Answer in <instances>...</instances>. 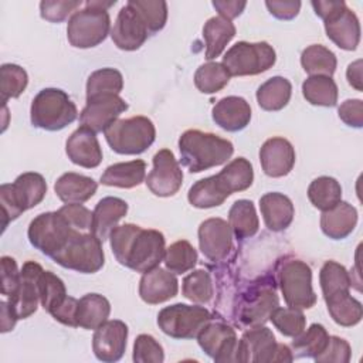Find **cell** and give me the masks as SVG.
Returning a JSON list of instances; mask_svg holds the SVG:
<instances>
[{
  "label": "cell",
  "mask_w": 363,
  "mask_h": 363,
  "mask_svg": "<svg viewBox=\"0 0 363 363\" xmlns=\"http://www.w3.org/2000/svg\"><path fill=\"white\" fill-rule=\"evenodd\" d=\"M180 162L190 173L224 164L234 153V146L230 140L214 133L189 129L179 139Z\"/></svg>",
  "instance_id": "2"
},
{
  "label": "cell",
  "mask_w": 363,
  "mask_h": 363,
  "mask_svg": "<svg viewBox=\"0 0 363 363\" xmlns=\"http://www.w3.org/2000/svg\"><path fill=\"white\" fill-rule=\"evenodd\" d=\"M182 292L184 298H187L191 302L207 303L214 295V288H213V281L210 274L206 269H196L190 272L183 279Z\"/></svg>",
  "instance_id": "48"
},
{
  "label": "cell",
  "mask_w": 363,
  "mask_h": 363,
  "mask_svg": "<svg viewBox=\"0 0 363 363\" xmlns=\"http://www.w3.org/2000/svg\"><path fill=\"white\" fill-rule=\"evenodd\" d=\"M123 88V77L115 68L94 71L86 81V101L102 95H119Z\"/></svg>",
  "instance_id": "41"
},
{
  "label": "cell",
  "mask_w": 363,
  "mask_h": 363,
  "mask_svg": "<svg viewBox=\"0 0 363 363\" xmlns=\"http://www.w3.org/2000/svg\"><path fill=\"white\" fill-rule=\"evenodd\" d=\"M213 316L204 306L174 303L163 308L157 315V325L163 333L174 339L197 337Z\"/></svg>",
  "instance_id": "12"
},
{
  "label": "cell",
  "mask_w": 363,
  "mask_h": 363,
  "mask_svg": "<svg viewBox=\"0 0 363 363\" xmlns=\"http://www.w3.org/2000/svg\"><path fill=\"white\" fill-rule=\"evenodd\" d=\"M96 189L98 184L92 177L74 172L64 173L54 184L55 194L67 204H81L89 200L95 194Z\"/></svg>",
  "instance_id": "29"
},
{
  "label": "cell",
  "mask_w": 363,
  "mask_h": 363,
  "mask_svg": "<svg viewBox=\"0 0 363 363\" xmlns=\"http://www.w3.org/2000/svg\"><path fill=\"white\" fill-rule=\"evenodd\" d=\"M81 4L79 0H44L40 3V14L47 21L60 23L74 14Z\"/></svg>",
  "instance_id": "52"
},
{
  "label": "cell",
  "mask_w": 363,
  "mask_h": 363,
  "mask_svg": "<svg viewBox=\"0 0 363 363\" xmlns=\"http://www.w3.org/2000/svg\"><path fill=\"white\" fill-rule=\"evenodd\" d=\"M133 360L138 363H162L164 353L162 345L150 335H139L133 345Z\"/></svg>",
  "instance_id": "51"
},
{
  "label": "cell",
  "mask_w": 363,
  "mask_h": 363,
  "mask_svg": "<svg viewBox=\"0 0 363 363\" xmlns=\"http://www.w3.org/2000/svg\"><path fill=\"white\" fill-rule=\"evenodd\" d=\"M231 193L227 186L218 177V174L201 179L196 182L187 194V199L193 207L211 208L221 206Z\"/></svg>",
  "instance_id": "30"
},
{
  "label": "cell",
  "mask_w": 363,
  "mask_h": 363,
  "mask_svg": "<svg viewBox=\"0 0 363 363\" xmlns=\"http://www.w3.org/2000/svg\"><path fill=\"white\" fill-rule=\"evenodd\" d=\"M52 259L64 268L81 272H98L105 264L102 241L94 233H78Z\"/></svg>",
  "instance_id": "9"
},
{
  "label": "cell",
  "mask_w": 363,
  "mask_h": 363,
  "mask_svg": "<svg viewBox=\"0 0 363 363\" xmlns=\"http://www.w3.org/2000/svg\"><path fill=\"white\" fill-rule=\"evenodd\" d=\"M339 118L352 128L363 126V102L360 99H346L337 109Z\"/></svg>",
  "instance_id": "56"
},
{
  "label": "cell",
  "mask_w": 363,
  "mask_h": 363,
  "mask_svg": "<svg viewBox=\"0 0 363 363\" xmlns=\"http://www.w3.org/2000/svg\"><path fill=\"white\" fill-rule=\"evenodd\" d=\"M0 311H1V332L6 333L9 330H11L16 325V322L18 320L16 312L10 308L7 301H1L0 302Z\"/></svg>",
  "instance_id": "60"
},
{
  "label": "cell",
  "mask_w": 363,
  "mask_h": 363,
  "mask_svg": "<svg viewBox=\"0 0 363 363\" xmlns=\"http://www.w3.org/2000/svg\"><path fill=\"white\" fill-rule=\"evenodd\" d=\"M113 1H86L82 10H77L68 20L67 37L72 47L91 48L101 44L111 31L108 9Z\"/></svg>",
  "instance_id": "3"
},
{
  "label": "cell",
  "mask_w": 363,
  "mask_h": 363,
  "mask_svg": "<svg viewBox=\"0 0 363 363\" xmlns=\"http://www.w3.org/2000/svg\"><path fill=\"white\" fill-rule=\"evenodd\" d=\"M128 326L125 322L113 319L104 322L95 329L92 337V350L98 360L112 363L118 362L126 349Z\"/></svg>",
  "instance_id": "20"
},
{
  "label": "cell",
  "mask_w": 363,
  "mask_h": 363,
  "mask_svg": "<svg viewBox=\"0 0 363 363\" xmlns=\"http://www.w3.org/2000/svg\"><path fill=\"white\" fill-rule=\"evenodd\" d=\"M316 16L325 21L326 35L342 50L353 51L360 41V23L345 1H312Z\"/></svg>",
  "instance_id": "6"
},
{
  "label": "cell",
  "mask_w": 363,
  "mask_h": 363,
  "mask_svg": "<svg viewBox=\"0 0 363 363\" xmlns=\"http://www.w3.org/2000/svg\"><path fill=\"white\" fill-rule=\"evenodd\" d=\"M163 261L166 269H169L170 272L184 274L193 269L197 264V251L189 241L179 240L170 244L169 248H166Z\"/></svg>",
  "instance_id": "45"
},
{
  "label": "cell",
  "mask_w": 363,
  "mask_h": 363,
  "mask_svg": "<svg viewBox=\"0 0 363 363\" xmlns=\"http://www.w3.org/2000/svg\"><path fill=\"white\" fill-rule=\"evenodd\" d=\"M128 213V203L119 197H104L92 211V233L104 242L118 221Z\"/></svg>",
  "instance_id": "28"
},
{
  "label": "cell",
  "mask_w": 363,
  "mask_h": 363,
  "mask_svg": "<svg viewBox=\"0 0 363 363\" xmlns=\"http://www.w3.org/2000/svg\"><path fill=\"white\" fill-rule=\"evenodd\" d=\"M213 121L224 130L238 132L251 121V106L241 96L221 98L211 111Z\"/></svg>",
  "instance_id": "25"
},
{
  "label": "cell",
  "mask_w": 363,
  "mask_h": 363,
  "mask_svg": "<svg viewBox=\"0 0 363 363\" xmlns=\"http://www.w3.org/2000/svg\"><path fill=\"white\" fill-rule=\"evenodd\" d=\"M259 162L267 176L284 177L292 170L295 164L294 146L284 138H269L261 146Z\"/></svg>",
  "instance_id": "22"
},
{
  "label": "cell",
  "mask_w": 363,
  "mask_h": 363,
  "mask_svg": "<svg viewBox=\"0 0 363 363\" xmlns=\"http://www.w3.org/2000/svg\"><path fill=\"white\" fill-rule=\"evenodd\" d=\"M126 109L128 104L119 95H102L88 99L79 115V123L95 133L105 132Z\"/></svg>",
  "instance_id": "19"
},
{
  "label": "cell",
  "mask_w": 363,
  "mask_h": 363,
  "mask_svg": "<svg viewBox=\"0 0 363 363\" xmlns=\"http://www.w3.org/2000/svg\"><path fill=\"white\" fill-rule=\"evenodd\" d=\"M269 320L284 336H288V337L298 336L302 330H305V325H306V319L302 311L291 306H286V308L277 306L269 315Z\"/></svg>",
  "instance_id": "50"
},
{
  "label": "cell",
  "mask_w": 363,
  "mask_h": 363,
  "mask_svg": "<svg viewBox=\"0 0 363 363\" xmlns=\"http://www.w3.org/2000/svg\"><path fill=\"white\" fill-rule=\"evenodd\" d=\"M235 35V26L231 20H227L221 16H214L204 23L203 38L206 41V58L214 60L218 57L227 44Z\"/></svg>",
  "instance_id": "32"
},
{
  "label": "cell",
  "mask_w": 363,
  "mask_h": 363,
  "mask_svg": "<svg viewBox=\"0 0 363 363\" xmlns=\"http://www.w3.org/2000/svg\"><path fill=\"white\" fill-rule=\"evenodd\" d=\"M230 81V74L221 62L208 61L200 65L194 74V85L203 94H216Z\"/></svg>",
  "instance_id": "43"
},
{
  "label": "cell",
  "mask_w": 363,
  "mask_h": 363,
  "mask_svg": "<svg viewBox=\"0 0 363 363\" xmlns=\"http://www.w3.org/2000/svg\"><path fill=\"white\" fill-rule=\"evenodd\" d=\"M291 94L292 85L286 78L272 77L257 89V101L264 111H281L288 105Z\"/></svg>",
  "instance_id": "36"
},
{
  "label": "cell",
  "mask_w": 363,
  "mask_h": 363,
  "mask_svg": "<svg viewBox=\"0 0 363 363\" xmlns=\"http://www.w3.org/2000/svg\"><path fill=\"white\" fill-rule=\"evenodd\" d=\"M77 308H78V299L72 298V296H67V299L64 301V303L61 306H58L51 316L67 326H72L77 328Z\"/></svg>",
  "instance_id": "58"
},
{
  "label": "cell",
  "mask_w": 363,
  "mask_h": 363,
  "mask_svg": "<svg viewBox=\"0 0 363 363\" xmlns=\"http://www.w3.org/2000/svg\"><path fill=\"white\" fill-rule=\"evenodd\" d=\"M111 313L109 301L99 294H86L78 299L77 325L86 330H95L108 320Z\"/></svg>",
  "instance_id": "33"
},
{
  "label": "cell",
  "mask_w": 363,
  "mask_h": 363,
  "mask_svg": "<svg viewBox=\"0 0 363 363\" xmlns=\"http://www.w3.org/2000/svg\"><path fill=\"white\" fill-rule=\"evenodd\" d=\"M77 116L75 104L67 92L58 88L41 89L31 102V123L44 130H61L72 123Z\"/></svg>",
  "instance_id": "5"
},
{
  "label": "cell",
  "mask_w": 363,
  "mask_h": 363,
  "mask_svg": "<svg viewBox=\"0 0 363 363\" xmlns=\"http://www.w3.org/2000/svg\"><path fill=\"white\" fill-rule=\"evenodd\" d=\"M319 282H320L323 299H326L337 292L350 291L352 275L339 262L326 261L320 268Z\"/></svg>",
  "instance_id": "42"
},
{
  "label": "cell",
  "mask_w": 363,
  "mask_h": 363,
  "mask_svg": "<svg viewBox=\"0 0 363 363\" xmlns=\"http://www.w3.org/2000/svg\"><path fill=\"white\" fill-rule=\"evenodd\" d=\"M203 352L217 363L238 362V339L235 330L223 322H208L197 335Z\"/></svg>",
  "instance_id": "13"
},
{
  "label": "cell",
  "mask_w": 363,
  "mask_h": 363,
  "mask_svg": "<svg viewBox=\"0 0 363 363\" xmlns=\"http://www.w3.org/2000/svg\"><path fill=\"white\" fill-rule=\"evenodd\" d=\"M145 183L159 197H170L179 191L183 183V172L172 150L162 149L153 156V169Z\"/></svg>",
  "instance_id": "14"
},
{
  "label": "cell",
  "mask_w": 363,
  "mask_h": 363,
  "mask_svg": "<svg viewBox=\"0 0 363 363\" xmlns=\"http://www.w3.org/2000/svg\"><path fill=\"white\" fill-rule=\"evenodd\" d=\"M265 6L274 17H277L279 20H291L298 16L299 9H301V1H298V0L296 1L295 0H291V1L272 0V1H265Z\"/></svg>",
  "instance_id": "57"
},
{
  "label": "cell",
  "mask_w": 363,
  "mask_h": 363,
  "mask_svg": "<svg viewBox=\"0 0 363 363\" xmlns=\"http://www.w3.org/2000/svg\"><path fill=\"white\" fill-rule=\"evenodd\" d=\"M104 133L111 149L119 155L143 153L156 138L153 122L140 115L116 119Z\"/></svg>",
  "instance_id": "7"
},
{
  "label": "cell",
  "mask_w": 363,
  "mask_h": 363,
  "mask_svg": "<svg viewBox=\"0 0 363 363\" xmlns=\"http://www.w3.org/2000/svg\"><path fill=\"white\" fill-rule=\"evenodd\" d=\"M27 84V72L20 65L3 64L0 67V94L3 102H7L10 98L20 96Z\"/></svg>",
  "instance_id": "49"
},
{
  "label": "cell",
  "mask_w": 363,
  "mask_h": 363,
  "mask_svg": "<svg viewBox=\"0 0 363 363\" xmlns=\"http://www.w3.org/2000/svg\"><path fill=\"white\" fill-rule=\"evenodd\" d=\"M45 179L34 172L20 174L10 184H1L0 204L3 211V231L7 224L16 220L21 213L40 204L45 197Z\"/></svg>",
  "instance_id": "4"
},
{
  "label": "cell",
  "mask_w": 363,
  "mask_h": 363,
  "mask_svg": "<svg viewBox=\"0 0 363 363\" xmlns=\"http://www.w3.org/2000/svg\"><path fill=\"white\" fill-rule=\"evenodd\" d=\"M199 245L208 261H224L233 250V231L230 224L218 217L204 220L199 227Z\"/></svg>",
  "instance_id": "18"
},
{
  "label": "cell",
  "mask_w": 363,
  "mask_h": 363,
  "mask_svg": "<svg viewBox=\"0 0 363 363\" xmlns=\"http://www.w3.org/2000/svg\"><path fill=\"white\" fill-rule=\"evenodd\" d=\"M78 233L60 211H48L31 220L27 234L33 247L52 258Z\"/></svg>",
  "instance_id": "11"
},
{
  "label": "cell",
  "mask_w": 363,
  "mask_h": 363,
  "mask_svg": "<svg viewBox=\"0 0 363 363\" xmlns=\"http://www.w3.org/2000/svg\"><path fill=\"white\" fill-rule=\"evenodd\" d=\"M277 61L275 50L265 41L235 43L223 57L230 77L257 75L268 71Z\"/></svg>",
  "instance_id": "10"
},
{
  "label": "cell",
  "mask_w": 363,
  "mask_h": 363,
  "mask_svg": "<svg viewBox=\"0 0 363 363\" xmlns=\"http://www.w3.org/2000/svg\"><path fill=\"white\" fill-rule=\"evenodd\" d=\"M278 343L271 329L254 326L244 332L238 340V362L242 363H274L277 360Z\"/></svg>",
  "instance_id": "17"
},
{
  "label": "cell",
  "mask_w": 363,
  "mask_h": 363,
  "mask_svg": "<svg viewBox=\"0 0 363 363\" xmlns=\"http://www.w3.org/2000/svg\"><path fill=\"white\" fill-rule=\"evenodd\" d=\"M357 224V211L356 208L346 203L340 201L335 207L326 210L320 216V228L325 235L332 240H343L354 230Z\"/></svg>",
  "instance_id": "27"
},
{
  "label": "cell",
  "mask_w": 363,
  "mask_h": 363,
  "mask_svg": "<svg viewBox=\"0 0 363 363\" xmlns=\"http://www.w3.org/2000/svg\"><path fill=\"white\" fill-rule=\"evenodd\" d=\"M277 306L278 296L274 285L258 284L242 295L238 319L245 326H259L269 319V315Z\"/></svg>",
  "instance_id": "15"
},
{
  "label": "cell",
  "mask_w": 363,
  "mask_h": 363,
  "mask_svg": "<svg viewBox=\"0 0 363 363\" xmlns=\"http://www.w3.org/2000/svg\"><path fill=\"white\" fill-rule=\"evenodd\" d=\"M20 284V271L17 268L16 259L3 255L1 257V294L4 296H11Z\"/></svg>",
  "instance_id": "55"
},
{
  "label": "cell",
  "mask_w": 363,
  "mask_h": 363,
  "mask_svg": "<svg viewBox=\"0 0 363 363\" xmlns=\"http://www.w3.org/2000/svg\"><path fill=\"white\" fill-rule=\"evenodd\" d=\"M301 64L309 77L323 75L332 77L336 71V55L320 44H312L306 47L301 54Z\"/></svg>",
  "instance_id": "37"
},
{
  "label": "cell",
  "mask_w": 363,
  "mask_h": 363,
  "mask_svg": "<svg viewBox=\"0 0 363 363\" xmlns=\"http://www.w3.org/2000/svg\"><path fill=\"white\" fill-rule=\"evenodd\" d=\"M40 302L50 315L67 299V289L61 278L51 271H43L40 277Z\"/></svg>",
  "instance_id": "46"
},
{
  "label": "cell",
  "mask_w": 363,
  "mask_h": 363,
  "mask_svg": "<svg viewBox=\"0 0 363 363\" xmlns=\"http://www.w3.org/2000/svg\"><path fill=\"white\" fill-rule=\"evenodd\" d=\"M213 6L214 9L220 13L221 17L227 18V20H231V18H235L238 17L245 6H247V1H237V0H214L213 1Z\"/></svg>",
  "instance_id": "59"
},
{
  "label": "cell",
  "mask_w": 363,
  "mask_h": 363,
  "mask_svg": "<svg viewBox=\"0 0 363 363\" xmlns=\"http://www.w3.org/2000/svg\"><path fill=\"white\" fill-rule=\"evenodd\" d=\"M302 94L309 104L318 106H335L337 102V85L332 77H308L302 84Z\"/></svg>",
  "instance_id": "38"
},
{
  "label": "cell",
  "mask_w": 363,
  "mask_h": 363,
  "mask_svg": "<svg viewBox=\"0 0 363 363\" xmlns=\"http://www.w3.org/2000/svg\"><path fill=\"white\" fill-rule=\"evenodd\" d=\"M228 224L237 240L254 237L259 227L254 203L245 199L234 201L228 211Z\"/></svg>",
  "instance_id": "34"
},
{
  "label": "cell",
  "mask_w": 363,
  "mask_h": 363,
  "mask_svg": "<svg viewBox=\"0 0 363 363\" xmlns=\"http://www.w3.org/2000/svg\"><path fill=\"white\" fill-rule=\"evenodd\" d=\"M147 27L149 34L160 31L167 20V3L163 0H129Z\"/></svg>",
  "instance_id": "47"
},
{
  "label": "cell",
  "mask_w": 363,
  "mask_h": 363,
  "mask_svg": "<svg viewBox=\"0 0 363 363\" xmlns=\"http://www.w3.org/2000/svg\"><path fill=\"white\" fill-rule=\"evenodd\" d=\"M308 199L313 207L326 211L342 201V187L336 179L320 176L309 184Z\"/></svg>",
  "instance_id": "39"
},
{
  "label": "cell",
  "mask_w": 363,
  "mask_h": 363,
  "mask_svg": "<svg viewBox=\"0 0 363 363\" xmlns=\"http://www.w3.org/2000/svg\"><path fill=\"white\" fill-rule=\"evenodd\" d=\"M149 35L147 27L136 13V10L126 3L116 17L111 37L115 45L125 51H135L143 45Z\"/></svg>",
  "instance_id": "21"
},
{
  "label": "cell",
  "mask_w": 363,
  "mask_h": 363,
  "mask_svg": "<svg viewBox=\"0 0 363 363\" xmlns=\"http://www.w3.org/2000/svg\"><path fill=\"white\" fill-rule=\"evenodd\" d=\"M352 356L350 345L339 337V336H329L328 345L322 353H319L315 359L318 363H347Z\"/></svg>",
  "instance_id": "53"
},
{
  "label": "cell",
  "mask_w": 363,
  "mask_h": 363,
  "mask_svg": "<svg viewBox=\"0 0 363 363\" xmlns=\"http://www.w3.org/2000/svg\"><path fill=\"white\" fill-rule=\"evenodd\" d=\"M259 210L265 225L271 231H282L294 220L295 208L289 197L282 193H267L259 199Z\"/></svg>",
  "instance_id": "26"
},
{
  "label": "cell",
  "mask_w": 363,
  "mask_h": 363,
  "mask_svg": "<svg viewBox=\"0 0 363 363\" xmlns=\"http://www.w3.org/2000/svg\"><path fill=\"white\" fill-rule=\"evenodd\" d=\"M68 224L79 233H92L94 214L82 204H65L58 210Z\"/></svg>",
  "instance_id": "54"
},
{
  "label": "cell",
  "mask_w": 363,
  "mask_h": 363,
  "mask_svg": "<svg viewBox=\"0 0 363 363\" xmlns=\"http://www.w3.org/2000/svg\"><path fill=\"white\" fill-rule=\"evenodd\" d=\"M329 340V335L323 325L312 323L305 332L302 330L294 337V357H316L323 352Z\"/></svg>",
  "instance_id": "40"
},
{
  "label": "cell",
  "mask_w": 363,
  "mask_h": 363,
  "mask_svg": "<svg viewBox=\"0 0 363 363\" xmlns=\"http://www.w3.org/2000/svg\"><path fill=\"white\" fill-rule=\"evenodd\" d=\"M179 291V282L173 272L156 267L155 269L145 272L139 282V295L143 302L149 305H157L176 296Z\"/></svg>",
  "instance_id": "24"
},
{
  "label": "cell",
  "mask_w": 363,
  "mask_h": 363,
  "mask_svg": "<svg viewBox=\"0 0 363 363\" xmlns=\"http://www.w3.org/2000/svg\"><path fill=\"white\" fill-rule=\"evenodd\" d=\"M278 284L288 306L309 309L316 303L312 289V269L298 258H286L278 267Z\"/></svg>",
  "instance_id": "8"
},
{
  "label": "cell",
  "mask_w": 363,
  "mask_h": 363,
  "mask_svg": "<svg viewBox=\"0 0 363 363\" xmlns=\"http://www.w3.org/2000/svg\"><path fill=\"white\" fill-rule=\"evenodd\" d=\"M328 312L332 319L340 326H354L362 320V303L350 295L349 291L337 292L325 299Z\"/></svg>",
  "instance_id": "35"
},
{
  "label": "cell",
  "mask_w": 363,
  "mask_h": 363,
  "mask_svg": "<svg viewBox=\"0 0 363 363\" xmlns=\"http://www.w3.org/2000/svg\"><path fill=\"white\" fill-rule=\"evenodd\" d=\"M146 163L142 159L111 164L101 176V183L105 186L132 189L145 180Z\"/></svg>",
  "instance_id": "31"
},
{
  "label": "cell",
  "mask_w": 363,
  "mask_h": 363,
  "mask_svg": "<svg viewBox=\"0 0 363 363\" xmlns=\"http://www.w3.org/2000/svg\"><path fill=\"white\" fill-rule=\"evenodd\" d=\"M68 159L85 169H94L102 162V149L95 132L85 126H79L71 133L65 143Z\"/></svg>",
  "instance_id": "23"
},
{
  "label": "cell",
  "mask_w": 363,
  "mask_h": 363,
  "mask_svg": "<svg viewBox=\"0 0 363 363\" xmlns=\"http://www.w3.org/2000/svg\"><path fill=\"white\" fill-rule=\"evenodd\" d=\"M109 241L116 261L136 272H149L164 258V237L157 230L122 224L111 231Z\"/></svg>",
  "instance_id": "1"
},
{
  "label": "cell",
  "mask_w": 363,
  "mask_h": 363,
  "mask_svg": "<svg viewBox=\"0 0 363 363\" xmlns=\"http://www.w3.org/2000/svg\"><path fill=\"white\" fill-rule=\"evenodd\" d=\"M43 271V267L34 261H27L23 264L18 288L11 296H9L7 301L18 319H26L37 311L40 301L38 282Z\"/></svg>",
  "instance_id": "16"
},
{
  "label": "cell",
  "mask_w": 363,
  "mask_h": 363,
  "mask_svg": "<svg viewBox=\"0 0 363 363\" xmlns=\"http://www.w3.org/2000/svg\"><path fill=\"white\" fill-rule=\"evenodd\" d=\"M223 183L227 186L228 191L233 194L235 191L247 190L254 180L252 164L245 157H237L231 160L220 173H217Z\"/></svg>",
  "instance_id": "44"
},
{
  "label": "cell",
  "mask_w": 363,
  "mask_h": 363,
  "mask_svg": "<svg viewBox=\"0 0 363 363\" xmlns=\"http://www.w3.org/2000/svg\"><path fill=\"white\" fill-rule=\"evenodd\" d=\"M346 77H347V82L356 91H362L363 89V85H362V60H357V61L352 62L347 67Z\"/></svg>",
  "instance_id": "61"
}]
</instances>
